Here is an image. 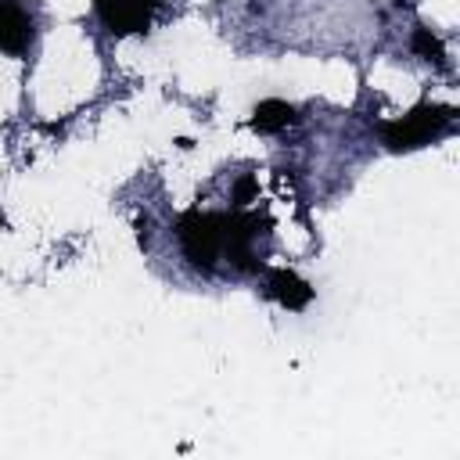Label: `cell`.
Segmentation results:
<instances>
[{
  "label": "cell",
  "mask_w": 460,
  "mask_h": 460,
  "mask_svg": "<svg viewBox=\"0 0 460 460\" xmlns=\"http://www.w3.org/2000/svg\"><path fill=\"white\" fill-rule=\"evenodd\" d=\"M262 273H266V280H262V291L273 298V302H280L284 309H291V313H298V309H305L309 302H313V288H309V280H302L295 270H284V266H262Z\"/></svg>",
  "instance_id": "4"
},
{
  "label": "cell",
  "mask_w": 460,
  "mask_h": 460,
  "mask_svg": "<svg viewBox=\"0 0 460 460\" xmlns=\"http://www.w3.org/2000/svg\"><path fill=\"white\" fill-rule=\"evenodd\" d=\"M223 237H226V212L187 208L176 219V241H180L187 262L205 273L216 270V262L223 259Z\"/></svg>",
  "instance_id": "2"
},
{
  "label": "cell",
  "mask_w": 460,
  "mask_h": 460,
  "mask_svg": "<svg viewBox=\"0 0 460 460\" xmlns=\"http://www.w3.org/2000/svg\"><path fill=\"white\" fill-rule=\"evenodd\" d=\"M291 122H295V108L288 101H280V97H266L252 111V129L255 133H280Z\"/></svg>",
  "instance_id": "6"
},
{
  "label": "cell",
  "mask_w": 460,
  "mask_h": 460,
  "mask_svg": "<svg viewBox=\"0 0 460 460\" xmlns=\"http://www.w3.org/2000/svg\"><path fill=\"white\" fill-rule=\"evenodd\" d=\"M32 43V18L22 4L14 0H0V54H25Z\"/></svg>",
  "instance_id": "5"
},
{
  "label": "cell",
  "mask_w": 460,
  "mask_h": 460,
  "mask_svg": "<svg viewBox=\"0 0 460 460\" xmlns=\"http://www.w3.org/2000/svg\"><path fill=\"white\" fill-rule=\"evenodd\" d=\"M453 122H456L453 104H417L402 119H392L381 126V144L392 155H406V151H417V147L446 137L453 129Z\"/></svg>",
  "instance_id": "1"
},
{
  "label": "cell",
  "mask_w": 460,
  "mask_h": 460,
  "mask_svg": "<svg viewBox=\"0 0 460 460\" xmlns=\"http://www.w3.org/2000/svg\"><path fill=\"white\" fill-rule=\"evenodd\" d=\"M93 11L108 25V32L133 36V32H147L155 0H93Z\"/></svg>",
  "instance_id": "3"
},
{
  "label": "cell",
  "mask_w": 460,
  "mask_h": 460,
  "mask_svg": "<svg viewBox=\"0 0 460 460\" xmlns=\"http://www.w3.org/2000/svg\"><path fill=\"white\" fill-rule=\"evenodd\" d=\"M252 190H255V180H252V176H244V180L237 183V208H241V205H248Z\"/></svg>",
  "instance_id": "8"
},
{
  "label": "cell",
  "mask_w": 460,
  "mask_h": 460,
  "mask_svg": "<svg viewBox=\"0 0 460 460\" xmlns=\"http://www.w3.org/2000/svg\"><path fill=\"white\" fill-rule=\"evenodd\" d=\"M410 47H413V54L417 58H424V61H435V65H442L446 61V47H442V40L431 32V29H413V40H410Z\"/></svg>",
  "instance_id": "7"
}]
</instances>
